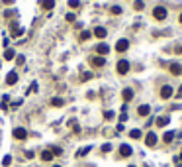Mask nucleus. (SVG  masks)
Instances as JSON below:
<instances>
[{
	"instance_id": "nucleus-34",
	"label": "nucleus",
	"mask_w": 182,
	"mask_h": 167,
	"mask_svg": "<svg viewBox=\"0 0 182 167\" xmlns=\"http://www.w3.org/2000/svg\"><path fill=\"white\" fill-rule=\"evenodd\" d=\"M10 161H12V157H10V155H6V157L2 159V163H4V165H10Z\"/></svg>"
},
{
	"instance_id": "nucleus-32",
	"label": "nucleus",
	"mask_w": 182,
	"mask_h": 167,
	"mask_svg": "<svg viewBox=\"0 0 182 167\" xmlns=\"http://www.w3.org/2000/svg\"><path fill=\"white\" fill-rule=\"evenodd\" d=\"M24 61H26L24 55H18V57H16V63H18V65H24Z\"/></svg>"
},
{
	"instance_id": "nucleus-19",
	"label": "nucleus",
	"mask_w": 182,
	"mask_h": 167,
	"mask_svg": "<svg viewBox=\"0 0 182 167\" xmlns=\"http://www.w3.org/2000/svg\"><path fill=\"white\" fill-rule=\"evenodd\" d=\"M172 140H174V132H165L163 134V142L165 144H170Z\"/></svg>"
},
{
	"instance_id": "nucleus-23",
	"label": "nucleus",
	"mask_w": 182,
	"mask_h": 167,
	"mask_svg": "<svg viewBox=\"0 0 182 167\" xmlns=\"http://www.w3.org/2000/svg\"><path fill=\"white\" fill-rule=\"evenodd\" d=\"M16 16H18V12H16V10H8V12H4V18H8V20L16 18Z\"/></svg>"
},
{
	"instance_id": "nucleus-11",
	"label": "nucleus",
	"mask_w": 182,
	"mask_h": 167,
	"mask_svg": "<svg viewBox=\"0 0 182 167\" xmlns=\"http://www.w3.org/2000/svg\"><path fill=\"white\" fill-rule=\"evenodd\" d=\"M39 6H41L43 10H53L55 0H39Z\"/></svg>"
},
{
	"instance_id": "nucleus-31",
	"label": "nucleus",
	"mask_w": 182,
	"mask_h": 167,
	"mask_svg": "<svg viewBox=\"0 0 182 167\" xmlns=\"http://www.w3.org/2000/svg\"><path fill=\"white\" fill-rule=\"evenodd\" d=\"M110 149H112V144H104V146H102V151H104V154H108Z\"/></svg>"
},
{
	"instance_id": "nucleus-3",
	"label": "nucleus",
	"mask_w": 182,
	"mask_h": 167,
	"mask_svg": "<svg viewBox=\"0 0 182 167\" xmlns=\"http://www.w3.org/2000/svg\"><path fill=\"white\" fill-rule=\"evenodd\" d=\"M145 146H147V148H155L157 146V134L149 132L147 136H145Z\"/></svg>"
},
{
	"instance_id": "nucleus-38",
	"label": "nucleus",
	"mask_w": 182,
	"mask_h": 167,
	"mask_svg": "<svg viewBox=\"0 0 182 167\" xmlns=\"http://www.w3.org/2000/svg\"><path fill=\"white\" fill-rule=\"evenodd\" d=\"M178 22H180V24H182V14H180V16H178Z\"/></svg>"
},
{
	"instance_id": "nucleus-15",
	"label": "nucleus",
	"mask_w": 182,
	"mask_h": 167,
	"mask_svg": "<svg viewBox=\"0 0 182 167\" xmlns=\"http://www.w3.org/2000/svg\"><path fill=\"white\" fill-rule=\"evenodd\" d=\"M121 97H123V100H125V102H129V100L133 98V91H131V89H123V91H121Z\"/></svg>"
},
{
	"instance_id": "nucleus-27",
	"label": "nucleus",
	"mask_w": 182,
	"mask_h": 167,
	"mask_svg": "<svg viewBox=\"0 0 182 167\" xmlns=\"http://www.w3.org/2000/svg\"><path fill=\"white\" fill-rule=\"evenodd\" d=\"M90 149H92L90 146H88V148H82V149H81V151H78V154H76V157H82V155H86V154H88Z\"/></svg>"
},
{
	"instance_id": "nucleus-9",
	"label": "nucleus",
	"mask_w": 182,
	"mask_h": 167,
	"mask_svg": "<svg viewBox=\"0 0 182 167\" xmlns=\"http://www.w3.org/2000/svg\"><path fill=\"white\" fill-rule=\"evenodd\" d=\"M170 97H172V86L170 85H165L163 89H161V98L166 100V98H170Z\"/></svg>"
},
{
	"instance_id": "nucleus-5",
	"label": "nucleus",
	"mask_w": 182,
	"mask_h": 167,
	"mask_svg": "<svg viewBox=\"0 0 182 167\" xmlns=\"http://www.w3.org/2000/svg\"><path fill=\"white\" fill-rule=\"evenodd\" d=\"M131 154H133L131 146H127V144H121L120 146V157H129Z\"/></svg>"
},
{
	"instance_id": "nucleus-29",
	"label": "nucleus",
	"mask_w": 182,
	"mask_h": 167,
	"mask_svg": "<svg viewBox=\"0 0 182 167\" xmlns=\"http://www.w3.org/2000/svg\"><path fill=\"white\" fill-rule=\"evenodd\" d=\"M90 79H92V73H90V71H88V73H82V79H81V81H90Z\"/></svg>"
},
{
	"instance_id": "nucleus-26",
	"label": "nucleus",
	"mask_w": 182,
	"mask_h": 167,
	"mask_svg": "<svg viewBox=\"0 0 182 167\" xmlns=\"http://www.w3.org/2000/svg\"><path fill=\"white\" fill-rule=\"evenodd\" d=\"M110 12H112V14H116V16H118V14H121L123 10H121V6H112V8H110Z\"/></svg>"
},
{
	"instance_id": "nucleus-10",
	"label": "nucleus",
	"mask_w": 182,
	"mask_h": 167,
	"mask_svg": "<svg viewBox=\"0 0 182 167\" xmlns=\"http://www.w3.org/2000/svg\"><path fill=\"white\" fill-rule=\"evenodd\" d=\"M169 69H170L172 75H182V65H180V63H174V61H172V63L169 65Z\"/></svg>"
},
{
	"instance_id": "nucleus-33",
	"label": "nucleus",
	"mask_w": 182,
	"mask_h": 167,
	"mask_svg": "<svg viewBox=\"0 0 182 167\" xmlns=\"http://www.w3.org/2000/svg\"><path fill=\"white\" fill-rule=\"evenodd\" d=\"M75 18H76V16H75L72 12H69V14H67V22H75Z\"/></svg>"
},
{
	"instance_id": "nucleus-12",
	"label": "nucleus",
	"mask_w": 182,
	"mask_h": 167,
	"mask_svg": "<svg viewBox=\"0 0 182 167\" xmlns=\"http://www.w3.org/2000/svg\"><path fill=\"white\" fill-rule=\"evenodd\" d=\"M94 35H96V38H100V39H104L106 35H108V30H106V28H102V26H98L96 30H94Z\"/></svg>"
},
{
	"instance_id": "nucleus-20",
	"label": "nucleus",
	"mask_w": 182,
	"mask_h": 167,
	"mask_svg": "<svg viewBox=\"0 0 182 167\" xmlns=\"http://www.w3.org/2000/svg\"><path fill=\"white\" fill-rule=\"evenodd\" d=\"M63 104H65V100L61 97H53V98H51V106H63Z\"/></svg>"
},
{
	"instance_id": "nucleus-24",
	"label": "nucleus",
	"mask_w": 182,
	"mask_h": 167,
	"mask_svg": "<svg viewBox=\"0 0 182 167\" xmlns=\"http://www.w3.org/2000/svg\"><path fill=\"white\" fill-rule=\"evenodd\" d=\"M49 149H51V154H53V155H61V154H63V149H61V148H57V146L49 148Z\"/></svg>"
},
{
	"instance_id": "nucleus-1",
	"label": "nucleus",
	"mask_w": 182,
	"mask_h": 167,
	"mask_svg": "<svg viewBox=\"0 0 182 167\" xmlns=\"http://www.w3.org/2000/svg\"><path fill=\"white\" fill-rule=\"evenodd\" d=\"M166 16H169V10H166L165 6H157V8L153 10V18H155V20H159V22H161V20H165Z\"/></svg>"
},
{
	"instance_id": "nucleus-30",
	"label": "nucleus",
	"mask_w": 182,
	"mask_h": 167,
	"mask_svg": "<svg viewBox=\"0 0 182 167\" xmlns=\"http://www.w3.org/2000/svg\"><path fill=\"white\" fill-rule=\"evenodd\" d=\"M104 118H106V120H112V118H114V112H112V110H106V112H104Z\"/></svg>"
},
{
	"instance_id": "nucleus-28",
	"label": "nucleus",
	"mask_w": 182,
	"mask_h": 167,
	"mask_svg": "<svg viewBox=\"0 0 182 167\" xmlns=\"http://www.w3.org/2000/svg\"><path fill=\"white\" fill-rule=\"evenodd\" d=\"M90 35H92L90 32H82V34H81V41H86V39H90Z\"/></svg>"
},
{
	"instance_id": "nucleus-13",
	"label": "nucleus",
	"mask_w": 182,
	"mask_h": 167,
	"mask_svg": "<svg viewBox=\"0 0 182 167\" xmlns=\"http://www.w3.org/2000/svg\"><path fill=\"white\" fill-rule=\"evenodd\" d=\"M16 81H18V73H16V71H10L8 77H6V83H8V85H16Z\"/></svg>"
},
{
	"instance_id": "nucleus-41",
	"label": "nucleus",
	"mask_w": 182,
	"mask_h": 167,
	"mask_svg": "<svg viewBox=\"0 0 182 167\" xmlns=\"http://www.w3.org/2000/svg\"><path fill=\"white\" fill-rule=\"evenodd\" d=\"M129 167H135V165H129Z\"/></svg>"
},
{
	"instance_id": "nucleus-36",
	"label": "nucleus",
	"mask_w": 182,
	"mask_h": 167,
	"mask_svg": "<svg viewBox=\"0 0 182 167\" xmlns=\"http://www.w3.org/2000/svg\"><path fill=\"white\" fill-rule=\"evenodd\" d=\"M176 97H178V98H182V86L178 89V94H176Z\"/></svg>"
},
{
	"instance_id": "nucleus-35",
	"label": "nucleus",
	"mask_w": 182,
	"mask_h": 167,
	"mask_svg": "<svg viewBox=\"0 0 182 167\" xmlns=\"http://www.w3.org/2000/svg\"><path fill=\"white\" fill-rule=\"evenodd\" d=\"M2 4H6V6H12V4H14V0H2Z\"/></svg>"
},
{
	"instance_id": "nucleus-14",
	"label": "nucleus",
	"mask_w": 182,
	"mask_h": 167,
	"mask_svg": "<svg viewBox=\"0 0 182 167\" xmlns=\"http://www.w3.org/2000/svg\"><path fill=\"white\" fill-rule=\"evenodd\" d=\"M137 112H139V116H149L151 106H149V104H141L139 108H137Z\"/></svg>"
},
{
	"instance_id": "nucleus-22",
	"label": "nucleus",
	"mask_w": 182,
	"mask_h": 167,
	"mask_svg": "<svg viewBox=\"0 0 182 167\" xmlns=\"http://www.w3.org/2000/svg\"><path fill=\"white\" fill-rule=\"evenodd\" d=\"M129 138H133V140H139V138H141V130H131V132H129Z\"/></svg>"
},
{
	"instance_id": "nucleus-2",
	"label": "nucleus",
	"mask_w": 182,
	"mask_h": 167,
	"mask_svg": "<svg viewBox=\"0 0 182 167\" xmlns=\"http://www.w3.org/2000/svg\"><path fill=\"white\" fill-rule=\"evenodd\" d=\"M116 71H118L120 75H125L127 71H129V61H125V59H120V61H118V65H116Z\"/></svg>"
},
{
	"instance_id": "nucleus-39",
	"label": "nucleus",
	"mask_w": 182,
	"mask_h": 167,
	"mask_svg": "<svg viewBox=\"0 0 182 167\" xmlns=\"http://www.w3.org/2000/svg\"><path fill=\"white\" fill-rule=\"evenodd\" d=\"M53 167H61V165H53Z\"/></svg>"
},
{
	"instance_id": "nucleus-40",
	"label": "nucleus",
	"mask_w": 182,
	"mask_h": 167,
	"mask_svg": "<svg viewBox=\"0 0 182 167\" xmlns=\"http://www.w3.org/2000/svg\"><path fill=\"white\" fill-rule=\"evenodd\" d=\"M143 167H149V165H143Z\"/></svg>"
},
{
	"instance_id": "nucleus-7",
	"label": "nucleus",
	"mask_w": 182,
	"mask_h": 167,
	"mask_svg": "<svg viewBox=\"0 0 182 167\" xmlns=\"http://www.w3.org/2000/svg\"><path fill=\"white\" fill-rule=\"evenodd\" d=\"M116 49H118L120 53L127 51V49H129V41H127V39H118V43H116Z\"/></svg>"
},
{
	"instance_id": "nucleus-16",
	"label": "nucleus",
	"mask_w": 182,
	"mask_h": 167,
	"mask_svg": "<svg viewBox=\"0 0 182 167\" xmlns=\"http://www.w3.org/2000/svg\"><path fill=\"white\" fill-rule=\"evenodd\" d=\"M155 122H157V126H159V128H165L166 124H169V116H161V118H157Z\"/></svg>"
},
{
	"instance_id": "nucleus-17",
	"label": "nucleus",
	"mask_w": 182,
	"mask_h": 167,
	"mask_svg": "<svg viewBox=\"0 0 182 167\" xmlns=\"http://www.w3.org/2000/svg\"><path fill=\"white\" fill-rule=\"evenodd\" d=\"M41 159H43V161H51V159H53L51 149H43V151H41Z\"/></svg>"
},
{
	"instance_id": "nucleus-8",
	"label": "nucleus",
	"mask_w": 182,
	"mask_h": 167,
	"mask_svg": "<svg viewBox=\"0 0 182 167\" xmlns=\"http://www.w3.org/2000/svg\"><path fill=\"white\" fill-rule=\"evenodd\" d=\"M90 65H92V67H104L106 59H104V57H100V55H96V57H92V59H90Z\"/></svg>"
},
{
	"instance_id": "nucleus-25",
	"label": "nucleus",
	"mask_w": 182,
	"mask_h": 167,
	"mask_svg": "<svg viewBox=\"0 0 182 167\" xmlns=\"http://www.w3.org/2000/svg\"><path fill=\"white\" fill-rule=\"evenodd\" d=\"M69 6L75 10V8H78V6H81V0H69Z\"/></svg>"
},
{
	"instance_id": "nucleus-4",
	"label": "nucleus",
	"mask_w": 182,
	"mask_h": 167,
	"mask_svg": "<svg viewBox=\"0 0 182 167\" xmlns=\"http://www.w3.org/2000/svg\"><path fill=\"white\" fill-rule=\"evenodd\" d=\"M14 138H16V140H26L27 138V132H26V128H22V126H18V128H14Z\"/></svg>"
},
{
	"instance_id": "nucleus-18",
	"label": "nucleus",
	"mask_w": 182,
	"mask_h": 167,
	"mask_svg": "<svg viewBox=\"0 0 182 167\" xmlns=\"http://www.w3.org/2000/svg\"><path fill=\"white\" fill-rule=\"evenodd\" d=\"M14 57H16V51H14V49H6V51H4V59L6 61H12Z\"/></svg>"
},
{
	"instance_id": "nucleus-21",
	"label": "nucleus",
	"mask_w": 182,
	"mask_h": 167,
	"mask_svg": "<svg viewBox=\"0 0 182 167\" xmlns=\"http://www.w3.org/2000/svg\"><path fill=\"white\" fill-rule=\"evenodd\" d=\"M133 8H135L137 12H141V10L145 8V2H143V0H135V2H133Z\"/></svg>"
},
{
	"instance_id": "nucleus-6",
	"label": "nucleus",
	"mask_w": 182,
	"mask_h": 167,
	"mask_svg": "<svg viewBox=\"0 0 182 167\" xmlns=\"http://www.w3.org/2000/svg\"><path fill=\"white\" fill-rule=\"evenodd\" d=\"M96 53H98L100 57L108 55V53H110V45H106V43H98V45H96Z\"/></svg>"
},
{
	"instance_id": "nucleus-37",
	"label": "nucleus",
	"mask_w": 182,
	"mask_h": 167,
	"mask_svg": "<svg viewBox=\"0 0 182 167\" xmlns=\"http://www.w3.org/2000/svg\"><path fill=\"white\" fill-rule=\"evenodd\" d=\"M176 53H180V55H182V47H176Z\"/></svg>"
}]
</instances>
